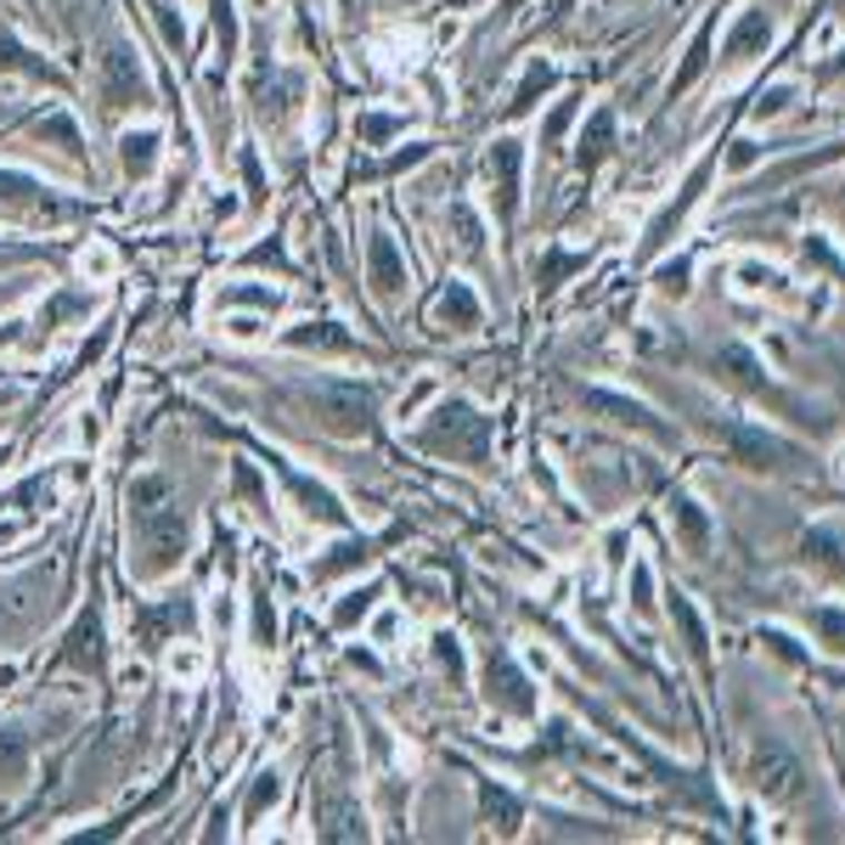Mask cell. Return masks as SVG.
<instances>
[{"instance_id": "6da1fadb", "label": "cell", "mask_w": 845, "mask_h": 845, "mask_svg": "<svg viewBox=\"0 0 845 845\" xmlns=\"http://www.w3.org/2000/svg\"><path fill=\"white\" fill-rule=\"evenodd\" d=\"M130 525H136V547L147 553L141 569L147 575H169L181 558H187V507L176 501V490H169V479H136L130 485Z\"/></svg>"}, {"instance_id": "7a4b0ae2", "label": "cell", "mask_w": 845, "mask_h": 845, "mask_svg": "<svg viewBox=\"0 0 845 845\" xmlns=\"http://www.w3.org/2000/svg\"><path fill=\"white\" fill-rule=\"evenodd\" d=\"M417 440L429 451L463 457V463H485L490 457V417H479L468 400H440L435 417L417 429Z\"/></svg>"}, {"instance_id": "3957f363", "label": "cell", "mask_w": 845, "mask_h": 845, "mask_svg": "<svg viewBox=\"0 0 845 845\" xmlns=\"http://www.w3.org/2000/svg\"><path fill=\"white\" fill-rule=\"evenodd\" d=\"M305 406L316 411V422L332 435V440H361V435H372V389H361V384H316V389H305Z\"/></svg>"}, {"instance_id": "277c9868", "label": "cell", "mask_w": 845, "mask_h": 845, "mask_svg": "<svg viewBox=\"0 0 845 845\" xmlns=\"http://www.w3.org/2000/svg\"><path fill=\"white\" fill-rule=\"evenodd\" d=\"M141 102H152L141 57L130 46H108L102 51V108H141Z\"/></svg>"}, {"instance_id": "5b68a950", "label": "cell", "mask_w": 845, "mask_h": 845, "mask_svg": "<svg viewBox=\"0 0 845 845\" xmlns=\"http://www.w3.org/2000/svg\"><path fill=\"white\" fill-rule=\"evenodd\" d=\"M722 440L733 446V463L760 468V474L801 463V451H795L789 440H778V435H767V429H755V422H722Z\"/></svg>"}, {"instance_id": "8992f818", "label": "cell", "mask_w": 845, "mask_h": 845, "mask_svg": "<svg viewBox=\"0 0 845 845\" xmlns=\"http://www.w3.org/2000/svg\"><path fill=\"white\" fill-rule=\"evenodd\" d=\"M485 699L496 710H507V716H536V683L507 654L485 659Z\"/></svg>"}, {"instance_id": "52a82bcc", "label": "cell", "mask_w": 845, "mask_h": 845, "mask_svg": "<svg viewBox=\"0 0 845 845\" xmlns=\"http://www.w3.org/2000/svg\"><path fill=\"white\" fill-rule=\"evenodd\" d=\"M271 468L282 474V485L294 490V501H299V514L305 519H316V525H332V530H345L350 525V514H345V501H338L327 485H316L310 474H299V468H288L282 457H271Z\"/></svg>"}, {"instance_id": "ba28073f", "label": "cell", "mask_w": 845, "mask_h": 845, "mask_svg": "<svg viewBox=\"0 0 845 845\" xmlns=\"http://www.w3.org/2000/svg\"><path fill=\"white\" fill-rule=\"evenodd\" d=\"M198 609L192 598H163V604H136V643L141 648H163L176 632H192Z\"/></svg>"}, {"instance_id": "9c48e42d", "label": "cell", "mask_w": 845, "mask_h": 845, "mask_svg": "<svg viewBox=\"0 0 845 845\" xmlns=\"http://www.w3.org/2000/svg\"><path fill=\"white\" fill-rule=\"evenodd\" d=\"M367 277H372V294L378 299H395L400 288H406V254L395 248V237H372L367 242Z\"/></svg>"}, {"instance_id": "30bf717a", "label": "cell", "mask_w": 845, "mask_h": 845, "mask_svg": "<svg viewBox=\"0 0 845 845\" xmlns=\"http://www.w3.org/2000/svg\"><path fill=\"white\" fill-rule=\"evenodd\" d=\"M519 163H525V147L514 136H501L490 147V181H496V198H501V215L514 220L519 215Z\"/></svg>"}, {"instance_id": "8fae6325", "label": "cell", "mask_w": 845, "mask_h": 845, "mask_svg": "<svg viewBox=\"0 0 845 845\" xmlns=\"http://www.w3.org/2000/svg\"><path fill=\"white\" fill-rule=\"evenodd\" d=\"M62 665H73V670H97L102 676V665H108V654H102V620L97 615H84L73 632H68V643H62V654H57Z\"/></svg>"}, {"instance_id": "7c38bea8", "label": "cell", "mask_w": 845, "mask_h": 845, "mask_svg": "<svg viewBox=\"0 0 845 845\" xmlns=\"http://www.w3.org/2000/svg\"><path fill=\"white\" fill-rule=\"evenodd\" d=\"M429 321H435V327H457V332L479 327V299H474V288H468V282H446V288L435 294V305H429Z\"/></svg>"}, {"instance_id": "4fadbf2b", "label": "cell", "mask_w": 845, "mask_h": 845, "mask_svg": "<svg viewBox=\"0 0 845 845\" xmlns=\"http://www.w3.org/2000/svg\"><path fill=\"white\" fill-rule=\"evenodd\" d=\"M586 406H592V411H609L615 422H632V429H643V435H654V440H665V422H659L643 400H626V395H609V389H586Z\"/></svg>"}, {"instance_id": "5bb4252c", "label": "cell", "mask_w": 845, "mask_h": 845, "mask_svg": "<svg viewBox=\"0 0 845 845\" xmlns=\"http://www.w3.org/2000/svg\"><path fill=\"white\" fill-rule=\"evenodd\" d=\"M795 778H801V767L778 749V744H767L755 755V784L767 789V795H795Z\"/></svg>"}, {"instance_id": "9a60e30c", "label": "cell", "mask_w": 845, "mask_h": 845, "mask_svg": "<svg viewBox=\"0 0 845 845\" xmlns=\"http://www.w3.org/2000/svg\"><path fill=\"white\" fill-rule=\"evenodd\" d=\"M609 147H615V113H609V108H598V113L586 119L580 141H575V158H580V169L604 163V158H609Z\"/></svg>"}, {"instance_id": "2e32d148", "label": "cell", "mask_w": 845, "mask_h": 845, "mask_svg": "<svg viewBox=\"0 0 845 845\" xmlns=\"http://www.w3.org/2000/svg\"><path fill=\"white\" fill-rule=\"evenodd\" d=\"M288 345L294 350H356V338L338 321H305V327H288Z\"/></svg>"}, {"instance_id": "e0dca14e", "label": "cell", "mask_w": 845, "mask_h": 845, "mask_svg": "<svg viewBox=\"0 0 845 845\" xmlns=\"http://www.w3.org/2000/svg\"><path fill=\"white\" fill-rule=\"evenodd\" d=\"M773 46V18L767 12H744L727 34V57H749V51H767Z\"/></svg>"}, {"instance_id": "ac0fdd59", "label": "cell", "mask_w": 845, "mask_h": 845, "mask_svg": "<svg viewBox=\"0 0 845 845\" xmlns=\"http://www.w3.org/2000/svg\"><path fill=\"white\" fill-rule=\"evenodd\" d=\"M705 181H710V163H699V169H694V176H688V187H683V198H676V203H665V209H659V220L648 226V242H665V237H670V226H676V220H683V215L694 209V198L705 192Z\"/></svg>"}, {"instance_id": "d6986e66", "label": "cell", "mask_w": 845, "mask_h": 845, "mask_svg": "<svg viewBox=\"0 0 845 845\" xmlns=\"http://www.w3.org/2000/svg\"><path fill=\"white\" fill-rule=\"evenodd\" d=\"M119 163H125L130 181H147L152 163H158V136H152V130H130V136L119 141Z\"/></svg>"}, {"instance_id": "ffe728a7", "label": "cell", "mask_w": 845, "mask_h": 845, "mask_svg": "<svg viewBox=\"0 0 845 845\" xmlns=\"http://www.w3.org/2000/svg\"><path fill=\"white\" fill-rule=\"evenodd\" d=\"M670 615H676V626H683V637H688V654L710 670V637H705V620H699V609L683 598V592H676L670 598Z\"/></svg>"}, {"instance_id": "44dd1931", "label": "cell", "mask_w": 845, "mask_h": 845, "mask_svg": "<svg viewBox=\"0 0 845 845\" xmlns=\"http://www.w3.org/2000/svg\"><path fill=\"white\" fill-rule=\"evenodd\" d=\"M676 530H683L688 553H705L710 547V519H705V507L694 496H676Z\"/></svg>"}, {"instance_id": "7402d4cb", "label": "cell", "mask_w": 845, "mask_h": 845, "mask_svg": "<svg viewBox=\"0 0 845 845\" xmlns=\"http://www.w3.org/2000/svg\"><path fill=\"white\" fill-rule=\"evenodd\" d=\"M367 558H372V547H367V541H338L327 558H316V564H310V575H316V580H332V575H345V569H361Z\"/></svg>"}, {"instance_id": "603a6c76", "label": "cell", "mask_w": 845, "mask_h": 845, "mask_svg": "<svg viewBox=\"0 0 845 845\" xmlns=\"http://www.w3.org/2000/svg\"><path fill=\"white\" fill-rule=\"evenodd\" d=\"M34 136L51 141V147H62L68 158H84V136H79V125H73L68 113H46V119L34 125Z\"/></svg>"}, {"instance_id": "cb8c5ba5", "label": "cell", "mask_w": 845, "mask_h": 845, "mask_svg": "<svg viewBox=\"0 0 845 845\" xmlns=\"http://www.w3.org/2000/svg\"><path fill=\"white\" fill-rule=\"evenodd\" d=\"M479 806H485V817H490L501 834H514V828H519V817H525V812H519V801L507 795V789H496V784H479Z\"/></svg>"}, {"instance_id": "d4e9b609", "label": "cell", "mask_w": 845, "mask_h": 845, "mask_svg": "<svg viewBox=\"0 0 845 845\" xmlns=\"http://www.w3.org/2000/svg\"><path fill=\"white\" fill-rule=\"evenodd\" d=\"M378 598H384V586H378V580H372V586H356V592H350V598H345V604H338V609H332V626H338V632H350V626H361V620L372 615V604H378Z\"/></svg>"}, {"instance_id": "484cf974", "label": "cell", "mask_w": 845, "mask_h": 845, "mask_svg": "<svg viewBox=\"0 0 845 845\" xmlns=\"http://www.w3.org/2000/svg\"><path fill=\"white\" fill-rule=\"evenodd\" d=\"M0 198L23 203V209H51V203H46V187H40L34 176H18V169H0Z\"/></svg>"}, {"instance_id": "4316f807", "label": "cell", "mask_w": 845, "mask_h": 845, "mask_svg": "<svg viewBox=\"0 0 845 845\" xmlns=\"http://www.w3.org/2000/svg\"><path fill=\"white\" fill-rule=\"evenodd\" d=\"M277 801H282V773H260V778H254V784H248V801H242V817H248V823H260V817H266V812H271Z\"/></svg>"}, {"instance_id": "83f0119b", "label": "cell", "mask_w": 845, "mask_h": 845, "mask_svg": "<svg viewBox=\"0 0 845 845\" xmlns=\"http://www.w3.org/2000/svg\"><path fill=\"white\" fill-rule=\"evenodd\" d=\"M0 68H18V73H34V79H57V68L46 57H34L29 46H18L12 34H0Z\"/></svg>"}, {"instance_id": "f1b7e54d", "label": "cell", "mask_w": 845, "mask_h": 845, "mask_svg": "<svg viewBox=\"0 0 845 845\" xmlns=\"http://www.w3.org/2000/svg\"><path fill=\"white\" fill-rule=\"evenodd\" d=\"M716 361H722V367H727V372H733L738 384H749V389H767V395H773V384H767V372H760V361H755L749 350H738V345H727V350H722Z\"/></svg>"}, {"instance_id": "f546056e", "label": "cell", "mask_w": 845, "mask_h": 845, "mask_svg": "<svg viewBox=\"0 0 845 845\" xmlns=\"http://www.w3.org/2000/svg\"><path fill=\"white\" fill-rule=\"evenodd\" d=\"M547 84H553V68H547V62H530V73L519 79V91H514V102H507V113H514V119H519V113H530V108H536V97L547 91Z\"/></svg>"}, {"instance_id": "4dcf8cb0", "label": "cell", "mask_w": 845, "mask_h": 845, "mask_svg": "<svg viewBox=\"0 0 845 845\" xmlns=\"http://www.w3.org/2000/svg\"><path fill=\"white\" fill-rule=\"evenodd\" d=\"M29 773V738L0 727V778H23Z\"/></svg>"}, {"instance_id": "1f68e13d", "label": "cell", "mask_w": 845, "mask_h": 845, "mask_svg": "<svg viewBox=\"0 0 845 845\" xmlns=\"http://www.w3.org/2000/svg\"><path fill=\"white\" fill-rule=\"evenodd\" d=\"M68 316H91V294H79V288H62L46 310H40V327H62Z\"/></svg>"}, {"instance_id": "d6a6232c", "label": "cell", "mask_w": 845, "mask_h": 845, "mask_svg": "<svg viewBox=\"0 0 845 845\" xmlns=\"http://www.w3.org/2000/svg\"><path fill=\"white\" fill-rule=\"evenodd\" d=\"M801 553H806V558H817L823 569H845V553H839V536H834V530H806Z\"/></svg>"}, {"instance_id": "836d02e7", "label": "cell", "mask_w": 845, "mask_h": 845, "mask_svg": "<svg viewBox=\"0 0 845 845\" xmlns=\"http://www.w3.org/2000/svg\"><path fill=\"white\" fill-rule=\"evenodd\" d=\"M586 260H580V254H569V248H547V260H541V271H536V282L541 288H558L569 271H580Z\"/></svg>"}, {"instance_id": "e575fe53", "label": "cell", "mask_w": 845, "mask_h": 845, "mask_svg": "<svg viewBox=\"0 0 845 845\" xmlns=\"http://www.w3.org/2000/svg\"><path fill=\"white\" fill-rule=\"evenodd\" d=\"M710 62V29H699L694 34V46H688V62H683V73H676V84H670V91H688V84L699 79V68Z\"/></svg>"}, {"instance_id": "d590c367", "label": "cell", "mask_w": 845, "mask_h": 845, "mask_svg": "<svg viewBox=\"0 0 845 845\" xmlns=\"http://www.w3.org/2000/svg\"><path fill=\"white\" fill-rule=\"evenodd\" d=\"M254 643H277V609H271V592H266V586L254 592Z\"/></svg>"}, {"instance_id": "8d00e7d4", "label": "cell", "mask_w": 845, "mask_h": 845, "mask_svg": "<svg viewBox=\"0 0 845 845\" xmlns=\"http://www.w3.org/2000/svg\"><path fill=\"white\" fill-rule=\"evenodd\" d=\"M812 626H817V637H823L834 654H845V615H839V609H817Z\"/></svg>"}, {"instance_id": "74e56055", "label": "cell", "mask_w": 845, "mask_h": 845, "mask_svg": "<svg viewBox=\"0 0 845 845\" xmlns=\"http://www.w3.org/2000/svg\"><path fill=\"white\" fill-rule=\"evenodd\" d=\"M220 305H254V310H277V288H220Z\"/></svg>"}, {"instance_id": "f35d334b", "label": "cell", "mask_w": 845, "mask_h": 845, "mask_svg": "<svg viewBox=\"0 0 845 845\" xmlns=\"http://www.w3.org/2000/svg\"><path fill=\"white\" fill-rule=\"evenodd\" d=\"M215 40H220V57H237V18H231V0H215Z\"/></svg>"}, {"instance_id": "ab89813d", "label": "cell", "mask_w": 845, "mask_h": 845, "mask_svg": "<svg viewBox=\"0 0 845 845\" xmlns=\"http://www.w3.org/2000/svg\"><path fill=\"white\" fill-rule=\"evenodd\" d=\"M400 130H406V119H389V113H367V119H361V141H367V147H378V141L400 136Z\"/></svg>"}, {"instance_id": "60d3db41", "label": "cell", "mask_w": 845, "mask_h": 845, "mask_svg": "<svg viewBox=\"0 0 845 845\" xmlns=\"http://www.w3.org/2000/svg\"><path fill=\"white\" fill-rule=\"evenodd\" d=\"M451 220H457V231H463V248H479V242H485V226H479V215H468V209H451Z\"/></svg>"}, {"instance_id": "b9f144b4", "label": "cell", "mask_w": 845, "mask_h": 845, "mask_svg": "<svg viewBox=\"0 0 845 845\" xmlns=\"http://www.w3.org/2000/svg\"><path fill=\"white\" fill-rule=\"evenodd\" d=\"M242 176H248V198L266 203V176H260V158H254V152H242Z\"/></svg>"}, {"instance_id": "7bdbcfd3", "label": "cell", "mask_w": 845, "mask_h": 845, "mask_svg": "<svg viewBox=\"0 0 845 845\" xmlns=\"http://www.w3.org/2000/svg\"><path fill=\"white\" fill-rule=\"evenodd\" d=\"M158 29H163V46H176V51L187 46V29H181V18L169 12V7H158Z\"/></svg>"}, {"instance_id": "ee69618b", "label": "cell", "mask_w": 845, "mask_h": 845, "mask_svg": "<svg viewBox=\"0 0 845 845\" xmlns=\"http://www.w3.org/2000/svg\"><path fill=\"white\" fill-rule=\"evenodd\" d=\"M665 294H683L688 288V260H676V266H659V277H654Z\"/></svg>"}, {"instance_id": "f6af8a7d", "label": "cell", "mask_w": 845, "mask_h": 845, "mask_svg": "<svg viewBox=\"0 0 845 845\" xmlns=\"http://www.w3.org/2000/svg\"><path fill=\"white\" fill-rule=\"evenodd\" d=\"M231 479H237V490H242V496L266 501V490H260V474H254V463H237V468H231Z\"/></svg>"}, {"instance_id": "bcb514c9", "label": "cell", "mask_w": 845, "mask_h": 845, "mask_svg": "<svg viewBox=\"0 0 845 845\" xmlns=\"http://www.w3.org/2000/svg\"><path fill=\"white\" fill-rule=\"evenodd\" d=\"M435 659H440L451 676H463V648H457V637H435Z\"/></svg>"}, {"instance_id": "7dc6e473", "label": "cell", "mask_w": 845, "mask_h": 845, "mask_svg": "<svg viewBox=\"0 0 845 845\" xmlns=\"http://www.w3.org/2000/svg\"><path fill=\"white\" fill-rule=\"evenodd\" d=\"M569 119H575V102H558V113L547 119V130H541V136H547V141H558V136L569 130Z\"/></svg>"}, {"instance_id": "c3c4849f", "label": "cell", "mask_w": 845, "mask_h": 845, "mask_svg": "<svg viewBox=\"0 0 845 845\" xmlns=\"http://www.w3.org/2000/svg\"><path fill=\"white\" fill-rule=\"evenodd\" d=\"M648 586H654V575H648V564H637V569H632V592H637L643 609H648Z\"/></svg>"}, {"instance_id": "681fc988", "label": "cell", "mask_w": 845, "mask_h": 845, "mask_svg": "<svg viewBox=\"0 0 845 845\" xmlns=\"http://www.w3.org/2000/svg\"><path fill=\"white\" fill-rule=\"evenodd\" d=\"M767 643H773V654H784V659H795V665L806 659V654H801V648H795V643H789L784 632H767Z\"/></svg>"}, {"instance_id": "f907efd6", "label": "cell", "mask_w": 845, "mask_h": 845, "mask_svg": "<svg viewBox=\"0 0 845 845\" xmlns=\"http://www.w3.org/2000/svg\"><path fill=\"white\" fill-rule=\"evenodd\" d=\"M784 102H789V91H767V97H760V108H755V113H778Z\"/></svg>"}, {"instance_id": "816d5d0a", "label": "cell", "mask_w": 845, "mask_h": 845, "mask_svg": "<svg viewBox=\"0 0 845 845\" xmlns=\"http://www.w3.org/2000/svg\"><path fill=\"white\" fill-rule=\"evenodd\" d=\"M468 7H479V0H451V12H468Z\"/></svg>"}, {"instance_id": "f5cc1de1", "label": "cell", "mask_w": 845, "mask_h": 845, "mask_svg": "<svg viewBox=\"0 0 845 845\" xmlns=\"http://www.w3.org/2000/svg\"><path fill=\"white\" fill-rule=\"evenodd\" d=\"M525 7V0H501V12H519Z\"/></svg>"}, {"instance_id": "db71d44e", "label": "cell", "mask_w": 845, "mask_h": 845, "mask_svg": "<svg viewBox=\"0 0 845 845\" xmlns=\"http://www.w3.org/2000/svg\"><path fill=\"white\" fill-rule=\"evenodd\" d=\"M834 73H839V79H845V51H839V62H834Z\"/></svg>"}, {"instance_id": "11a10c76", "label": "cell", "mask_w": 845, "mask_h": 845, "mask_svg": "<svg viewBox=\"0 0 845 845\" xmlns=\"http://www.w3.org/2000/svg\"><path fill=\"white\" fill-rule=\"evenodd\" d=\"M564 7H569V0H564Z\"/></svg>"}]
</instances>
